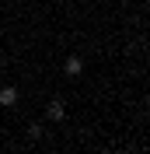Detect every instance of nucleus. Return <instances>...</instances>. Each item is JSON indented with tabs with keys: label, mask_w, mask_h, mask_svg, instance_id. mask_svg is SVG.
<instances>
[{
	"label": "nucleus",
	"mask_w": 150,
	"mask_h": 154,
	"mask_svg": "<svg viewBox=\"0 0 150 154\" xmlns=\"http://www.w3.org/2000/svg\"><path fill=\"white\" fill-rule=\"evenodd\" d=\"M14 102H18V88L4 84V88H0V105H14Z\"/></svg>",
	"instance_id": "2"
},
{
	"label": "nucleus",
	"mask_w": 150,
	"mask_h": 154,
	"mask_svg": "<svg viewBox=\"0 0 150 154\" xmlns=\"http://www.w3.org/2000/svg\"><path fill=\"white\" fill-rule=\"evenodd\" d=\"M46 119H49V123H63V119H66V105L59 102V98H52V102L46 105Z\"/></svg>",
	"instance_id": "1"
},
{
	"label": "nucleus",
	"mask_w": 150,
	"mask_h": 154,
	"mask_svg": "<svg viewBox=\"0 0 150 154\" xmlns=\"http://www.w3.org/2000/svg\"><path fill=\"white\" fill-rule=\"evenodd\" d=\"M66 77H77V74H80V70H84V60H80V56H70V60H66Z\"/></svg>",
	"instance_id": "3"
},
{
	"label": "nucleus",
	"mask_w": 150,
	"mask_h": 154,
	"mask_svg": "<svg viewBox=\"0 0 150 154\" xmlns=\"http://www.w3.org/2000/svg\"><path fill=\"white\" fill-rule=\"evenodd\" d=\"M28 137H32V140H38V137H42V126L32 123V126H28Z\"/></svg>",
	"instance_id": "4"
}]
</instances>
